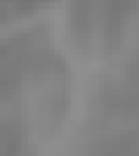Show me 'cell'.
Returning a JSON list of instances; mask_svg holds the SVG:
<instances>
[{
    "label": "cell",
    "mask_w": 139,
    "mask_h": 156,
    "mask_svg": "<svg viewBox=\"0 0 139 156\" xmlns=\"http://www.w3.org/2000/svg\"><path fill=\"white\" fill-rule=\"evenodd\" d=\"M69 10V26L85 52L99 50L106 55L123 40L127 17L137 7V0H73Z\"/></svg>",
    "instance_id": "1"
}]
</instances>
